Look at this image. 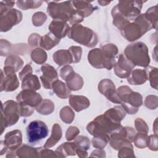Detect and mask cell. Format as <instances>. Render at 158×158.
<instances>
[{
	"instance_id": "obj_33",
	"label": "cell",
	"mask_w": 158,
	"mask_h": 158,
	"mask_svg": "<svg viewBox=\"0 0 158 158\" xmlns=\"http://www.w3.org/2000/svg\"><path fill=\"white\" fill-rule=\"evenodd\" d=\"M136 147L143 149L148 146L149 136L144 133H138L135 135L133 141Z\"/></svg>"
},
{
	"instance_id": "obj_42",
	"label": "cell",
	"mask_w": 158,
	"mask_h": 158,
	"mask_svg": "<svg viewBox=\"0 0 158 158\" xmlns=\"http://www.w3.org/2000/svg\"><path fill=\"white\" fill-rule=\"evenodd\" d=\"M135 127L138 131L140 133H144L147 134L149 131V128L147 126L146 122L142 119L138 118L135 120Z\"/></svg>"
},
{
	"instance_id": "obj_12",
	"label": "cell",
	"mask_w": 158,
	"mask_h": 158,
	"mask_svg": "<svg viewBox=\"0 0 158 158\" xmlns=\"http://www.w3.org/2000/svg\"><path fill=\"white\" fill-rule=\"evenodd\" d=\"M49 130L45 123L41 120L31 122L27 127V135L28 141L30 143H36L46 138Z\"/></svg>"
},
{
	"instance_id": "obj_24",
	"label": "cell",
	"mask_w": 158,
	"mask_h": 158,
	"mask_svg": "<svg viewBox=\"0 0 158 158\" xmlns=\"http://www.w3.org/2000/svg\"><path fill=\"white\" fill-rule=\"evenodd\" d=\"M52 88L59 98L65 99L70 96V89L67 85L60 80H56L52 85Z\"/></svg>"
},
{
	"instance_id": "obj_35",
	"label": "cell",
	"mask_w": 158,
	"mask_h": 158,
	"mask_svg": "<svg viewBox=\"0 0 158 158\" xmlns=\"http://www.w3.org/2000/svg\"><path fill=\"white\" fill-rule=\"evenodd\" d=\"M147 73L148 80H149L151 85L156 89H157V69L149 66L145 69Z\"/></svg>"
},
{
	"instance_id": "obj_17",
	"label": "cell",
	"mask_w": 158,
	"mask_h": 158,
	"mask_svg": "<svg viewBox=\"0 0 158 158\" xmlns=\"http://www.w3.org/2000/svg\"><path fill=\"white\" fill-rule=\"evenodd\" d=\"M41 69L43 75L40 77V79L44 88L46 89H51L52 83L58 79V75L56 69L47 64H44Z\"/></svg>"
},
{
	"instance_id": "obj_14",
	"label": "cell",
	"mask_w": 158,
	"mask_h": 158,
	"mask_svg": "<svg viewBox=\"0 0 158 158\" xmlns=\"http://www.w3.org/2000/svg\"><path fill=\"white\" fill-rule=\"evenodd\" d=\"M22 132L19 130H15L6 133L4 136V143L1 141V143L4 145V148L1 147V149L5 148V152L7 149H9L8 153H12L14 150L19 148L22 141Z\"/></svg>"
},
{
	"instance_id": "obj_43",
	"label": "cell",
	"mask_w": 158,
	"mask_h": 158,
	"mask_svg": "<svg viewBox=\"0 0 158 158\" xmlns=\"http://www.w3.org/2000/svg\"><path fill=\"white\" fill-rule=\"evenodd\" d=\"M69 49L72 53L73 62L77 63L79 62L81 56V48L79 46H71Z\"/></svg>"
},
{
	"instance_id": "obj_32",
	"label": "cell",
	"mask_w": 158,
	"mask_h": 158,
	"mask_svg": "<svg viewBox=\"0 0 158 158\" xmlns=\"http://www.w3.org/2000/svg\"><path fill=\"white\" fill-rule=\"evenodd\" d=\"M4 64H5V66L11 67L16 72L22 67L23 62L22 59L19 56L11 55L6 59Z\"/></svg>"
},
{
	"instance_id": "obj_29",
	"label": "cell",
	"mask_w": 158,
	"mask_h": 158,
	"mask_svg": "<svg viewBox=\"0 0 158 158\" xmlns=\"http://www.w3.org/2000/svg\"><path fill=\"white\" fill-rule=\"evenodd\" d=\"M67 85L70 90L77 91L80 89L83 84L82 78L78 74L74 73L66 81Z\"/></svg>"
},
{
	"instance_id": "obj_44",
	"label": "cell",
	"mask_w": 158,
	"mask_h": 158,
	"mask_svg": "<svg viewBox=\"0 0 158 158\" xmlns=\"http://www.w3.org/2000/svg\"><path fill=\"white\" fill-rule=\"evenodd\" d=\"M74 71L73 70V68L71 66H65L60 70V75L61 78L64 80L65 81L69 78L73 73H74Z\"/></svg>"
},
{
	"instance_id": "obj_25",
	"label": "cell",
	"mask_w": 158,
	"mask_h": 158,
	"mask_svg": "<svg viewBox=\"0 0 158 158\" xmlns=\"http://www.w3.org/2000/svg\"><path fill=\"white\" fill-rule=\"evenodd\" d=\"M77 146L73 143H64L57 148L56 151L57 157H66L69 155H75Z\"/></svg>"
},
{
	"instance_id": "obj_15",
	"label": "cell",
	"mask_w": 158,
	"mask_h": 158,
	"mask_svg": "<svg viewBox=\"0 0 158 158\" xmlns=\"http://www.w3.org/2000/svg\"><path fill=\"white\" fill-rule=\"evenodd\" d=\"M98 90L104 95L106 98L112 102L120 104L114 83L109 79H104L100 81Z\"/></svg>"
},
{
	"instance_id": "obj_21",
	"label": "cell",
	"mask_w": 158,
	"mask_h": 158,
	"mask_svg": "<svg viewBox=\"0 0 158 158\" xmlns=\"http://www.w3.org/2000/svg\"><path fill=\"white\" fill-rule=\"evenodd\" d=\"M69 104L77 112H80L86 109L89 106V101L83 96L70 95Z\"/></svg>"
},
{
	"instance_id": "obj_11",
	"label": "cell",
	"mask_w": 158,
	"mask_h": 158,
	"mask_svg": "<svg viewBox=\"0 0 158 158\" xmlns=\"http://www.w3.org/2000/svg\"><path fill=\"white\" fill-rule=\"evenodd\" d=\"M22 19V14L17 9L1 7V31H7Z\"/></svg>"
},
{
	"instance_id": "obj_4",
	"label": "cell",
	"mask_w": 158,
	"mask_h": 158,
	"mask_svg": "<svg viewBox=\"0 0 158 158\" xmlns=\"http://www.w3.org/2000/svg\"><path fill=\"white\" fill-rule=\"evenodd\" d=\"M151 28H157L149 16L146 14L139 15L133 22L128 24L121 30L122 36L128 41H133L141 37Z\"/></svg>"
},
{
	"instance_id": "obj_40",
	"label": "cell",
	"mask_w": 158,
	"mask_h": 158,
	"mask_svg": "<svg viewBox=\"0 0 158 158\" xmlns=\"http://www.w3.org/2000/svg\"><path fill=\"white\" fill-rule=\"evenodd\" d=\"M74 143L78 149L86 151L89 148V140L87 137L80 136L75 139Z\"/></svg>"
},
{
	"instance_id": "obj_45",
	"label": "cell",
	"mask_w": 158,
	"mask_h": 158,
	"mask_svg": "<svg viewBox=\"0 0 158 158\" xmlns=\"http://www.w3.org/2000/svg\"><path fill=\"white\" fill-rule=\"evenodd\" d=\"M80 130L76 127H70L66 132V139L68 141L74 139L76 136L79 133Z\"/></svg>"
},
{
	"instance_id": "obj_1",
	"label": "cell",
	"mask_w": 158,
	"mask_h": 158,
	"mask_svg": "<svg viewBox=\"0 0 158 158\" xmlns=\"http://www.w3.org/2000/svg\"><path fill=\"white\" fill-rule=\"evenodd\" d=\"M143 2L138 1H119L112 8L113 23L120 31L139 14Z\"/></svg>"
},
{
	"instance_id": "obj_20",
	"label": "cell",
	"mask_w": 158,
	"mask_h": 158,
	"mask_svg": "<svg viewBox=\"0 0 158 158\" xmlns=\"http://www.w3.org/2000/svg\"><path fill=\"white\" fill-rule=\"evenodd\" d=\"M72 4L77 12L83 18L90 15L94 10L91 2L86 1H73Z\"/></svg>"
},
{
	"instance_id": "obj_16",
	"label": "cell",
	"mask_w": 158,
	"mask_h": 158,
	"mask_svg": "<svg viewBox=\"0 0 158 158\" xmlns=\"http://www.w3.org/2000/svg\"><path fill=\"white\" fill-rule=\"evenodd\" d=\"M135 67V65L122 54L119 56L118 62L114 65V70L117 76L120 78H127L128 77Z\"/></svg>"
},
{
	"instance_id": "obj_22",
	"label": "cell",
	"mask_w": 158,
	"mask_h": 158,
	"mask_svg": "<svg viewBox=\"0 0 158 158\" xmlns=\"http://www.w3.org/2000/svg\"><path fill=\"white\" fill-rule=\"evenodd\" d=\"M53 60L58 65H65L73 62V57L70 50L61 49L54 53Z\"/></svg>"
},
{
	"instance_id": "obj_2",
	"label": "cell",
	"mask_w": 158,
	"mask_h": 158,
	"mask_svg": "<svg viewBox=\"0 0 158 158\" xmlns=\"http://www.w3.org/2000/svg\"><path fill=\"white\" fill-rule=\"evenodd\" d=\"M47 2L48 3L47 12L54 20H60L66 22L69 21L71 25H75L82 22L84 19L75 9L72 1Z\"/></svg>"
},
{
	"instance_id": "obj_34",
	"label": "cell",
	"mask_w": 158,
	"mask_h": 158,
	"mask_svg": "<svg viewBox=\"0 0 158 158\" xmlns=\"http://www.w3.org/2000/svg\"><path fill=\"white\" fill-rule=\"evenodd\" d=\"M31 57L35 62L42 64L46 60L47 54L44 50L40 48H36L31 52Z\"/></svg>"
},
{
	"instance_id": "obj_39",
	"label": "cell",
	"mask_w": 158,
	"mask_h": 158,
	"mask_svg": "<svg viewBox=\"0 0 158 158\" xmlns=\"http://www.w3.org/2000/svg\"><path fill=\"white\" fill-rule=\"evenodd\" d=\"M109 138L108 136H94L93 138L92 142L94 147L98 149H102L105 147L107 143L109 142Z\"/></svg>"
},
{
	"instance_id": "obj_27",
	"label": "cell",
	"mask_w": 158,
	"mask_h": 158,
	"mask_svg": "<svg viewBox=\"0 0 158 158\" xmlns=\"http://www.w3.org/2000/svg\"><path fill=\"white\" fill-rule=\"evenodd\" d=\"M40 83L38 78L36 75H30L25 77L22 81V88L23 89L38 90L40 88Z\"/></svg>"
},
{
	"instance_id": "obj_23",
	"label": "cell",
	"mask_w": 158,
	"mask_h": 158,
	"mask_svg": "<svg viewBox=\"0 0 158 158\" xmlns=\"http://www.w3.org/2000/svg\"><path fill=\"white\" fill-rule=\"evenodd\" d=\"M148 80L147 73L145 70L136 69L130 73L127 81L131 85H141Z\"/></svg>"
},
{
	"instance_id": "obj_18",
	"label": "cell",
	"mask_w": 158,
	"mask_h": 158,
	"mask_svg": "<svg viewBox=\"0 0 158 158\" xmlns=\"http://www.w3.org/2000/svg\"><path fill=\"white\" fill-rule=\"evenodd\" d=\"M50 32L57 38L60 40L64 38L70 30V27L66 22L60 20H53L49 26Z\"/></svg>"
},
{
	"instance_id": "obj_31",
	"label": "cell",
	"mask_w": 158,
	"mask_h": 158,
	"mask_svg": "<svg viewBox=\"0 0 158 158\" xmlns=\"http://www.w3.org/2000/svg\"><path fill=\"white\" fill-rule=\"evenodd\" d=\"M54 106L53 102L48 99H44L42 103L36 107V110L43 115L50 114L54 110Z\"/></svg>"
},
{
	"instance_id": "obj_5",
	"label": "cell",
	"mask_w": 158,
	"mask_h": 158,
	"mask_svg": "<svg viewBox=\"0 0 158 158\" xmlns=\"http://www.w3.org/2000/svg\"><path fill=\"white\" fill-rule=\"evenodd\" d=\"M117 96L123 109L130 114H134L143 103L142 96L139 93L133 91L127 86H122L117 89Z\"/></svg>"
},
{
	"instance_id": "obj_36",
	"label": "cell",
	"mask_w": 158,
	"mask_h": 158,
	"mask_svg": "<svg viewBox=\"0 0 158 158\" xmlns=\"http://www.w3.org/2000/svg\"><path fill=\"white\" fill-rule=\"evenodd\" d=\"M118 156L120 157H135L133 146L131 143H126L122 144L118 149Z\"/></svg>"
},
{
	"instance_id": "obj_8",
	"label": "cell",
	"mask_w": 158,
	"mask_h": 158,
	"mask_svg": "<svg viewBox=\"0 0 158 158\" xmlns=\"http://www.w3.org/2000/svg\"><path fill=\"white\" fill-rule=\"evenodd\" d=\"M67 35L77 43L87 47H94L98 43L96 34L91 29L79 23L73 25L69 30Z\"/></svg>"
},
{
	"instance_id": "obj_28",
	"label": "cell",
	"mask_w": 158,
	"mask_h": 158,
	"mask_svg": "<svg viewBox=\"0 0 158 158\" xmlns=\"http://www.w3.org/2000/svg\"><path fill=\"white\" fill-rule=\"evenodd\" d=\"M62 137V130L60 126L55 123L52 129V134L50 138L46 141L45 144L44 145V148H48L55 145L61 138Z\"/></svg>"
},
{
	"instance_id": "obj_6",
	"label": "cell",
	"mask_w": 158,
	"mask_h": 158,
	"mask_svg": "<svg viewBox=\"0 0 158 158\" xmlns=\"http://www.w3.org/2000/svg\"><path fill=\"white\" fill-rule=\"evenodd\" d=\"M21 116L31 115L42 101L41 96L31 89H23L16 97Z\"/></svg>"
},
{
	"instance_id": "obj_19",
	"label": "cell",
	"mask_w": 158,
	"mask_h": 158,
	"mask_svg": "<svg viewBox=\"0 0 158 158\" xmlns=\"http://www.w3.org/2000/svg\"><path fill=\"white\" fill-rule=\"evenodd\" d=\"M88 61L90 64L95 68H105V62L101 53V49L96 48L91 50L88 56Z\"/></svg>"
},
{
	"instance_id": "obj_3",
	"label": "cell",
	"mask_w": 158,
	"mask_h": 158,
	"mask_svg": "<svg viewBox=\"0 0 158 158\" xmlns=\"http://www.w3.org/2000/svg\"><path fill=\"white\" fill-rule=\"evenodd\" d=\"M120 122L117 121L107 110L104 114L98 116L87 125V130L94 136H108L111 133L121 127Z\"/></svg>"
},
{
	"instance_id": "obj_7",
	"label": "cell",
	"mask_w": 158,
	"mask_h": 158,
	"mask_svg": "<svg viewBox=\"0 0 158 158\" xmlns=\"http://www.w3.org/2000/svg\"><path fill=\"white\" fill-rule=\"evenodd\" d=\"M124 56L135 65L147 67L150 62L148 48L142 42L130 44L126 47Z\"/></svg>"
},
{
	"instance_id": "obj_10",
	"label": "cell",
	"mask_w": 158,
	"mask_h": 158,
	"mask_svg": "<svg viewBox=\"0 0 158 158\" xmlns=\"http://www.w3.org/2000/svg\"><path fill=\"white\" fill-rule=\"evenodd\" d=\"M135 135V131L131 127L121 126L110 134L109 142L113 149L117 150L122 144L131 143Z\"/></svg>"
},
{
	"instance_id": "obj_37",
	"label": "cell",
	"mask_w": 158,
	"mask_h": 158,
	"mask_svg": "<svg viewBox=\"0 0 158 158\" xmlns=\"http://www.w3.org/2000/svg\"><path fill=\"white\" fill-rule=\"evenodd\" d=\"M60 116L63 122L66 123H70L73 121L75 117V114L69 107L65 106L61 109Z\"/></svg>"
},
{
	"instance_id": "obj_41",
	"label": "cell",
	"mask_w": 158,
	"mask_h": 158,
	"mask_svg": "<svg viewBox=\"0 0 158 158\" xmlns=\"http://www.w3.org/2000/svg\"><path fill=\"white\" fill-rule=\"evenodd\" d=\"M47 17L46 14L41 12H38L34 14L32 19H33V23L35 26H40L46 20Z\"/></svg>"
},
{
	"instance_id": "obj_47",
	"label": "cell",
	"mask_w": 158,
	"mask_h": 158,
	"mask_svg": "<svg viewBox=\"0 0 158 158\" xmlns=\"http://www.w3.org/2000/svg\"><path fill=\"white\" fill-rule=\"evenodd\" d=\"M32 74V68L30 65H26L25 67L23 69V70L19 73L20 79L23 81V80L27 77V76Z\"/></svg>"
},
{
	"instance_id": "obj_9",
	"label": "cell",
	"mask_w": 158,
	"mask_h": 158,
	"mask_svg": "<svg viewBox=\"0 0 158 158\" xmlns=\"http://www.w3.org/2000/svg\"><path fill=\"white\" fill-rule=\"evenodd\" d=\"M2 124L1 133L5 128L12 126L15 124L19 120L20 115L19 107L17 102L9 100L2 105Z\"/></svg>"
},
{
	"instance_id": "obj_38",
	"label": "cell",
	"mask_w": 158,
	"mask_h": 158,
	"mask_svg": "<svg viewBox=\"0 0 158 158\" xmlns=\"http://www.w3.org/2000/svg\"><path fill=\"white\" fill-rule=\"evenodd\" d=\"M43 3L42 1H18L17 6L22 9H28L30 8H37Z\"/></svg>"
},
{
	"instance_id": "obj_26",
	"label": "cell",
	"mask_w": 158,
	"mask_h": 158,
	"mask_svg": "<svg viewBox=\"0 0 158 158\" xmlns=\"http://www.w3.org/2000/svg\"><path fill=\"white\" fill-rule=\"evenodd\" d=\"M59 42L60 40L57 38L49 31L48 34L41 37L40 45L44 49L50 50L54 46L57 45Z\"/></svg>"
},
{
	"instance_id": "obj_30",
	"label": "cell",
	"mask_w": 158,
	"mask_h": 158,
	"mask_svg": "<svg viewBox=\"0 0 158 158\" xmlns=\"http://www.w3.org/2000/svg\"><path fill=\"white\" fill-rule=\"evenodd\" d=\"M17 156L20 157H39V148H34L30 147L27 145H23V146L19 148L16 151Z\"/></svg>"
},
{
	"instance_id": "obj_46",
	"label": "cell",
	"mask_w": 158,
	"mask_h": 158,
	"mask_svg": "<svg viewBox=\"0 0 158 158\" xmlns=\"http://www.w3.org/2000/svg\"><path fill=\"white\" fill-rule=\"evenodd\" d=\"M157 134L151 135L149 136L148 146L149 149L153 151L157 150Z\"/></svg>"
},
{
	"instance_id": "obj_13",
	"label": "cell",
	"mask_w": 158,
	"mask_h": 158,
	"mask_svg": "<svg viewBox=\"0 0 158 158\" xmlns=\"http://www.w3.org/2000/svg\"><path fill=\"white\" fill-rule=\"evenodd\" d=\"M3 73L1 70V73L4 75H1V91H12L15 90L19 86V81L15 75V70L10 66H5L4 67Z\"/></svg>"
}]
</instances>
